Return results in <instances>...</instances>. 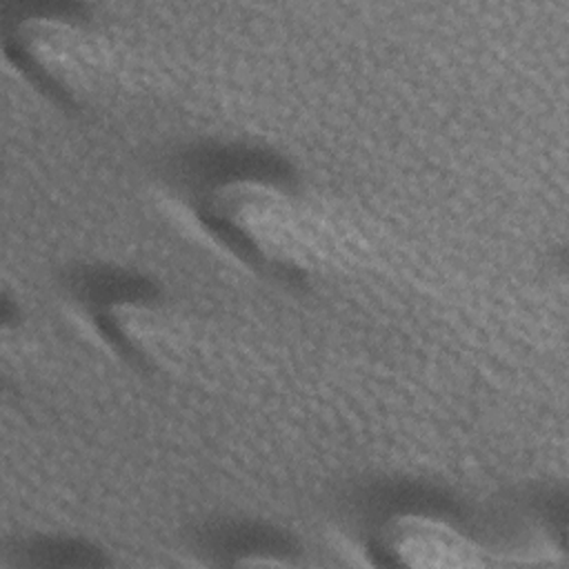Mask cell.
<instances>
[{"label": "cell", "mask_w": 569, "mask_h": 569, "mask_svg": "<svg viewBox=\"0 0 569 569\" xmlns=\"http://www.w3.org/2000/svg\"><path fill=\"white\" fill-rule=\"evenodd\" d=\"M202 216L227 244L271 269L309 273L329 256L325 222L298 196L273 182H222L204 196Z\"/></svg>", "instance_id": "6da1fadb"}, {"label": "cell", "mask_w": 569, "mask_h": 569, "mask_svg": "<svg viewBox=\"0 0 569 569\" xmlns=\"http://www.w3.org/2000/svg\"><path fill=\"white\" fill-rule=\"evenodd\" d=\"M7 51L33 84L67 104L89 102L109 71L100 33L67 11H33L7 33Z\"/></svg>", "instance_id": "7a4b0ae2"}, {"label": "cell", "mask_w": 569, "mask_h": 569, "mask_svg": "<svg viewBox=\"0 0 569 569\" xmlns=\"http://www.w3.org/2000/svg\"><path fill=\"white\" fill-rule=\"evenodd\" d=\"M102 333L129 358L149 367H164L178 356L180 329L160 300L142 293H116L100 302Z\"/></svg>", "instance_id": "3957f363"}, {"label": "cell", "mask_w": 569, "mask_h": 569, "mask_svg": "<svg viewBox=\"0 0 569 569\" xmlns=\"http://www.w3.org/2000/svg\"><path fill=\"white\" fill-rule=\"evenodd\" d=\"M376 547L393 565L405 567H476L482 565V551L447 522L422 516L400 513L389 518Z\"/></svg>", "instance_id": "277c9868"}]
</instances>
